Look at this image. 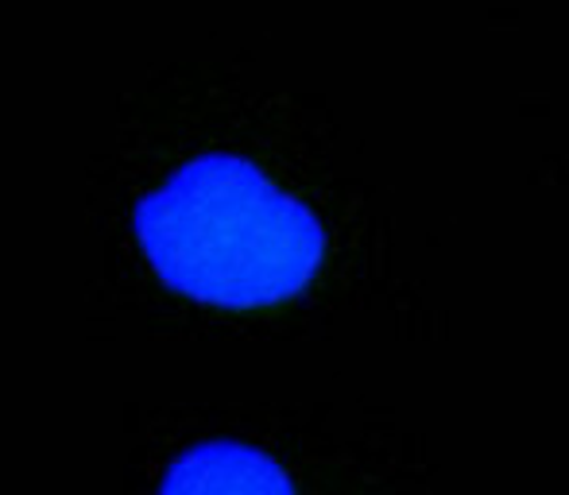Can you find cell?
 <instances>
[{
  "label": "cell",
  "instance_id": "obj_1",
  "mask_svg": "<svg viewBox=\"0 0 569 495\" xmlns=\"http://www.w3.org/2000/svg\"><path fill=\"white\" fill-rule=\"evenodd\" d=\"M136 241L167 286L226 310L287 302L326 255L318 218L240 155H198L136 205Z\"/></svg>",
  "mask_w": 569,
  "mask_h": 495
},
{
  "label": "cell",
  "instance_id": "obj_2",
  "mask_svg": "<svg viewBox=\"0 0 569 495\" xmlns=\"http://www.w3.org/2000/svg\"><path fill=\"white\" fill-rule=\"evenodd\" d=\"M159 495H295V484L248 442H202L167 468Z\"/></svg>",
  "mask_w": 569,
  "mask_h": 495
}]
</instances>
